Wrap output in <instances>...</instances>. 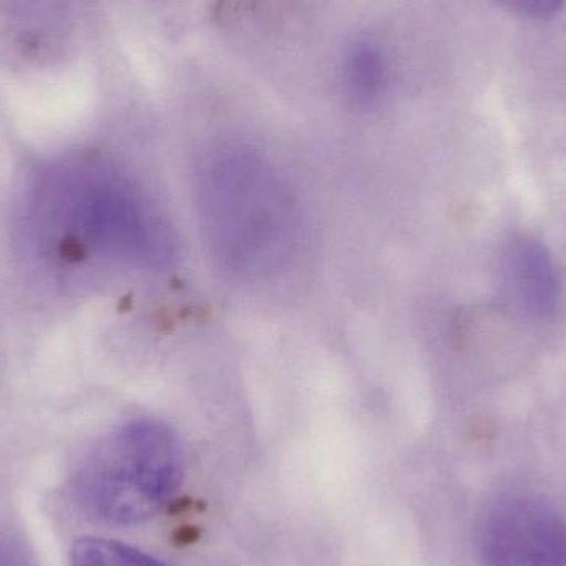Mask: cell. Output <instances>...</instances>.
Returning a JSON list of instances; mask_svg holds the SVG:
<instances>
[{
    "label": "cell",
    "mask_w": 566,
    "mask_h": 566,
    "mask_svg": "<svg viewBox=\"0 0 566 566\" xmlns=\"http://www.w3.org/2000/svg\"><path fill=\"white\" fill-rule=\"evenodd\" d=\"M199 181L202 228L222 264L244 275L274 269L292 245L295 212L268 163L251 153H222Z\"/></svg>",
    "instance_id": "1"
},
{
    "label": "cell",
    "mask_w": 566,
    "mask_h": 566,
    "mask_svg": "<svg viewBox=\"0 0 566 566\" xmlns=\"http://www.w3.org/2000/svg\"><path fill=\"white\" fill-rule=\"evenodd\" d=\"M185 479V452L171 428L128 422L103 438L76 469L72 494L99 524L133 527L161 514Z\"/></svg>",
    "instance_id": "2"
},
{
    "label": "cell",
    "mask_w": 566,
    "mask_h": 566,
    "mask_svg": "<svg viewBox=\"0 0 566 566\" xmlns=\"http://www.w3.org/2000/svg\"><path fill=\"white\" fill-rule=\"evenodd\" d=\"M482 566H566V515L538 495L489 507L479 535Z\"/></svg>",
    "instance_id": "3"
},
{
    "label": "cell",
    "mask_w": 566,
    "mask_h": 566,
    "mask_svg": "<svg viewBox=\"0 0 566 566\" xmlns=\"http://www.w3.org/2000/svg\"><path fill=\"white\" fill-rule=\"evenodd\" d=\"M501 277L507 298L531 318H547L562 302L560 272L547 249L514 239L502 252Z\"/></svg>",
    "instance_id": "4"
},
{
    "label": "cell",
    "mask_w": 566,
    "mask_h": 566,
    "mask_svg": "<svg viewBox=\"0 0 566 566\" xmlns=\"http://www.w3.org/2000/svg\"><path fill=\"white\" fill-rule=\"evenodd\" d=\"M345 85L352 98L369 103L378 98L385 86V56L378 46L361 42L353 46L345 62Z\"/></svg>",
    "instance_id": "5"
},
{
    "label": "cell",
    "mask_w": 566,
    "mask_h": 566,
    "mask_svg": "<svg viewBox=\"0 0 566 566\" xmlns=\"http://www.w3.org/2000/svg\"><path fill=\"white\" fill-rule=\"evenodd\" d=\"M70 566H166L151 555L118 541L102 537H82L73 542L69 554Z\"/></svg>",
    "instance_id": "6"
},
{
    "label": "cell",
    "mask_w": 566,
    "mask_h": 566,
    "mask_svg": "<svg viewBox=\"0 0 566 566\" xmlns=\"http://www.w3.org/2000/svg\"><path fill=\"white\" fill-rule=\"evenodd\" d=\"M499 2L524 19L551 20L560 12L565 0H499Z\"/></svg>",
    "instance_id": "7"
},
{
    "label": "cell",
    "mask_w": 566,
    "mask_h": 566,
    "mask_svg": "<svg viewBox=\"0 0 566 566\" xmlns=\"http://www.w3.org/2000/svg\"><path fill=\"white\" fill-rule=\"evenodd\" d=\"M0 566H36L22 538L3 527H0Z\"/></svg>",
    "instance_id": "8"
}]
</instances>
